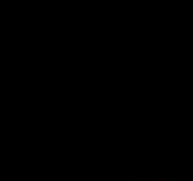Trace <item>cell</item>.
Returning a JSON list of instances; mask_svg holds the SVG:
<instances>
[{
  "mask_svg": "<svg viewBox=\"0 0 193 181\" xmlns=\"http://www.w3.org/2000/svg\"><path fill=\"white\" fill-rule=\"evenodd\" d=\"M170 181H176V177H174V176H172L171 178H170Z\"/></svg>",
  "mask_w": 193,
  "mask_h": 181,
  "instance_id": "6da1fadb",
  "label": "cell"
}]
</instances>
